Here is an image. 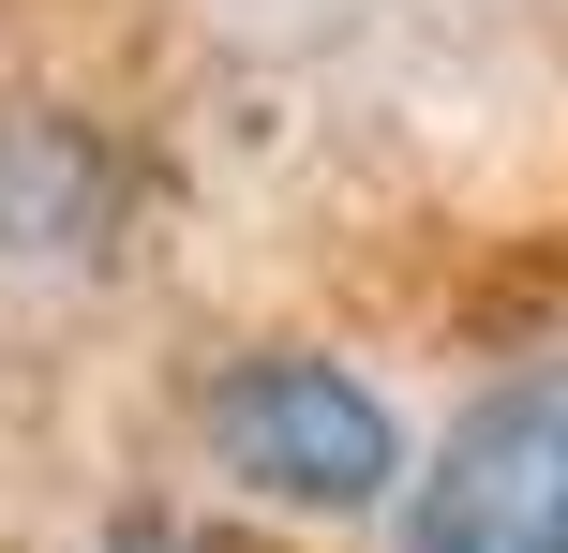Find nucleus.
<instances>
[{"mask_svg":"<svg viewBox=\"0 0 568 553\" xmlns=\"http://www.w3.org/2000/svg\"><path fill=\"white\" fill-rule=\"evenodd\" d=\"M210 434H225V464L255 479V494H284V509H389V479H404V419L374 404L344 359H314V345L240 359V375L210 389Z\"/></svg>","mask_w":568,"mask_h":553,"instance_id":"obj_1","label":"nucleus"},{"mask_svg":"<svg viewBox=\"0 0 568 553\" xmlns=\"http://www.w3.org/2000/svg\"><path fill=\"white\" fill-rule=\"evenodd\" d=\"M404 553H568V375H524L434 449Z\"/></svg>","mask_w":568,"mask_h":553,"instance_id":"obj_2","label":"nucleus"},{"mask_svg":"<svg viewBox=\"0 0 568 553\" xmlns=\"http://www.w3.org/2000/svg\"><path fill=\"white\" fill-rule=\"evenodd\" d=\"M105 553H195V539H180V524H120Z\"/></svg>","mask_w":568,"mask_h":553,"instance_id":"obj_3","label":"nucleus"}]
</instances>
